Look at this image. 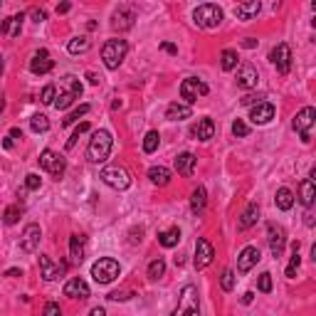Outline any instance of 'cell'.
I'll use <instances>...</instances> for the list:
<instances>
[{"mask_svg":"<svg viewBox=\"0 0 316 316\" xmlns=\"http://www.w3.org/2000/svg\"><path fill=\"white\" fill-rule=\"evenodd\" d=\"M107 299H112V301H126V299H129V292H112Z\"/></svg>","mask_w":316,"mask_h":316,"instance_id":"obj_50","label":"cell"},{"mask_svg":"<svg viewBox=\"0 0 316 316\" xmlns=\"http://www.w3.org/2000/svg\"><path fill=\"white\" fill-rule=\"evenodd\" d=\"M146 274H148V279H153V282H156V279H161V277L166 274V262H163L161 257H158V259H153V262L148 265Z\"/></svg>","mask_w":316,"mask_h":316,"instance_id":"obj_38","label":"cell"},{"mask_svg":"<svg viewBox=\"0 0 316 316\" xmlns=\"http://www.w3.org/2000/svg\"><path fill=\"white\" fill-rule=\"evenodd\" d=\"M304 223H306V225H309V227L314 225V213H311V210H309V213L304 215Z\"/></svg>","mask_w":316,"mask_h":316,"instance_id":"obj_56","label":"cell"},{"mask_svg":"<svg viewBox=\"0 0 316 316\" xmlns=\"http://www.w3.org/2000/svg\"><path fill=\"white\" fill-rule=\"evenodd\" d=\"M20 215H23V205H20V203L10 205V207L3 213V223H5V225H15V223L20 220Z\"/></svg>","mask_w":316,"mask_h":316,"instance_id":"obj_36","label":"cell"},{"mask_svg":"<svg viewBox=\"0 0 316 316\" xmlns=\"http://www.w3.org/2000/svg\"><path fill=\"white\" fill-rule=\"evenodd\" d=\"M40 185H42V178L37 173H27L25 176V188L27 190H40Z\"/></svg>","mask_w":316,"mask_h":316,"instance_id":"obj_45","label":"cell"},{"mask_svg":"<svg viewBox=\"0 0 316 316\" xmlns=\"http://www.w3.org/2000/svg\"><path fill=\"white\" fill-rule=\"evenodd\" d=\"M252 301H254V292H245V294H242V304H245V306L252 304Z\"/></svg>","mask_w":316,"mask_h":316,"instance_id":"obj_54","label":"cell"},{"mask_svg":"<svg viewBox=\"0 0 316 316\" xmlns=\"http://www.w3.org/2000/svg\"><path fill=\"white\" fill-rule=\"evenodd\" d=\"M242 104H245V107H252V104H259V96H254V94H247V96L242 99Z\"/></svg>","mask_w":316,"mask_h":316,"instance_id":"obj_52","label":"cell"},{"mask_svg":"<svg viewBox=\"0 0 316 316\" xmlns=\"http://www.w3.org/2000/svg\"><path fill=\"white\" fill-rule=\"evenodd\" d=\"M119 274H121V267H119V262L112 259V257H101V259H96V262L91 265V277H94L96 284H109Z\"/></svg>","mask_w":316,"mask_h":316,"instance_id":"obj_5","label":"cell"},{"mask_svg":"<svg viewBox=\"0 0 316 316\" xmlns=\"http://www.w3.org/2000/svg\"><path fill=\"white\" fill-rule=\"evenodd\" d=\"M126 52H129V45H126V40H119V37H114V40H107L104 47H101V60H104V67L107 69H119L121 67V62L126 60Z\"/></svg>","mask_w":316,"mask_h":316,"instance_id":"obj_2","label":"cell"},{"mask_svg":"<svg viewBox=\"0 0 316 316\" xmlns=\"http://www.w3.org/2000/svg\"><path fill=\"white\" fill-rule=\"evenodd\" d=\"M148 178L156 185H168L171 183V171L163 168V166H153V168H148Z\"/></svg>","mask_w":316,"mask_h":316,"instance_id":"obj_31","label":"cell"},{"mask_svg":"<svg viewBox=\"0 0 316 316\" xmlns=\"http://www.w3.org/2000/svg\"><path fill=\"white\" fill-rule=\"evenodd\" d=\"M40 272H42V279H45V282H55L57 277H62V274L67 272V262L55 265L47 254H40Z\"/></svg>","mask_w":316,"mask_h":316,"instance_id":"obj_15","label":"cell"},{"mask_svg":"<svg viewBox=\"0 0 316 316\" xmlns=\"http://www.w3.org/2000/svg\"><path fill=\"white\" fill-rule=\"evenodd\" d=\"M267 240H270L272 257H274V259H279V257H282V252H284V245H287V232H284V227L272 223V225L267 227Z\"/></svg>","mask_w":316,"mask_h":316,"instance_id":"obj_13","label":"cell"},{"mask_svg":"<svg viewBox=\"0 0 316 316\" xmlns=\"http://www.w3.org/2000/svg\"><path fill=\"white\" fill-rule=\"evenodd\" d=\"M87 79H89L91 84H99V82H101V77H99V74H94V72H87Z\"/></svg>","mask_w":316,"mask_h":316,"instance_id":"obj_55","label":"cell"},{"mask_svg":"<svg viewBox=\"0 0 316 316\" xmlns=\"http://www.w3.org/2000/svg\"><path fill=\"white\" fill-rule=\"evenodd\" d=\"M274 203H277V207H279V210H292L294 193L289 190V188H279V190H277V198H274Z\"/></svg>","mask_w":316,"mask_h":316,"instance_id":"obj_33","label":"cell"},{"mask_svg":"<svg viewBox=\"0 0 316 316\" xmlns=\"http://www.w3.org/2000/svg\"><path fill=\"white\" fill-rule=\"evenodd\" d=\"M190 116H193V109L188 104H181V101H173L166 109V119L168 121H183V119H190Z\"/></svg>","mask_w":316,"mask_h":316,"instance_id":"obj_24","label":"cell"},{"mask_svg":"<svg viewBox=\"0 0 316 316\" xmlns=\"http://www.w3.org/2000/svg\"><path fill=\"white\" fill-rule=\"evenodd\" d=\"M40 168H45V171H49L52 173V178H62L65 176V168H67V161L62 156H57L55 151H49V148H45L42 153H40Z\"/></svg>","mask_w":316,"mask_h":316,"instance_id":"obj_9","label":"cell"},{"mask_svg":"<svg viewBox=\"0 0 316 316\" xmlns=\"http://www.w3.org/2000/svg\"><path fill=\"white\" fill-rule=\"evenodd\" d=\"M195 161L198 158L193 156V153H181V156L176 158V171L181 173V176H193V168H195Z\"/></svg>","mask_w":316,"mask_h":316,"instance_id":"obj_29","label":"cell"},{"mask_svg":"<svg viewBox=\"0 0 316 316\" xmlns=\"http://www.w3.org/2000/svg\"><path fill=\"white\" fill-rule=\"evenodd\" d=\"M65 296H69V299H87L89 296V284L82 279V277H72L67 284H65Z\"/></svg>","mask_w":316,"mask_h":316,"instance_id":"obj_21","label":"cell"},{"mask_svg":"<svg viewBox=\"0 0 316 316\" xmlns=\"http://www.w3.org/2000/svg\"><path fill=\"white\" fill-rule=\"evenodd\" d=\"M23 23H25V15L23 13H15V15H10L5 23H3V35H8V37H20V32H23Z\"/></svg>","mask_w":316,"mask_h":316,"instance_id":"obj_22","label":"cell"},{"mask_svg":"<svg viewBox=\"0 0 316 316\" xmlns=\"http://www.w3.org/2000/svg\"><path fill=\"white\" fill-rule=\"evenodd\" d=\"M30 15H32V20H35V23H42V20H47V13H45V10H40V8H35Z\"/></svg>","mask_w":316,"mask_h":316,"instance_id":"obj_49","label":"cell"},{"mask_svg":"<svg viewBox=\"0 0 316 316\" xmlns=\"http://www.w3.org/2000/svg\"><path fill=\"white\" fill-rule=\"evenodd\" d=\"M99 178L107 183L109 188H114V190H126V188L131 185V176H129L124 168H119V166H116V168H104Z\"/></svg>","mask_w":316,"mask_h":316,"instance_id":"obj_10","label":"cell"},{"mask_svg":"<svg viewBox=\"0 0 316 316\" xmlns=\"http://www.w3.org/2000/svg\"><path fill=\"white\" fill-rule=\"evenodd\" d=\"M220 60H223V69H225V72H232V69L237 67V62H240V57H237L235 49H225Z\"/></svg>","mask_w":316,"mask_h":316,"instance_id":"obj_39","label":"cell"},{"mask_svg":"<svg viewBox=\"0 0 316 316\" xmlns=\"http://www.w3.org/2000/svg\"><path fill=\"white\" fill-rule=\"evenodd\" d=\"M299 242H294L292 245V259H289V265H287V279H294L296 277V272H299V265H301V254H299Z\"/></svg>","mask_w":316,"mask_h":316,"instance_id":"obj_35","label":"cell"},{"mask_svg":"<svg viewBox=\"0 0 316 316\" xmlns=\"http://www.w3.org/2000/svg\"><path fill=\"white\" fill-rule=\"evenodd\" d=\"M3 109H5V101H3V99H0V114H3Z\"/></svg>","mask_w":316,"mask_h":316,"instance_id":"obj_61","label":"cell"},{"mask_svg":"<svg viewBox=\"0 0 316 316\" xmlns=\"http://www.w3.org/2000/svg\"><path fill=\"white\" fill-rule=\"evenodd\" d=\"M158 242H161L163 247H176V245L181 242V230H178V227H171V230L161 232V235H158Z\"/></svg>","mask_w":316,"mask_h":316,"instance_id":"obj_32","label":"cell"},{"mask_svg":"<svg viewBox=\"0 0 316 316\" xmlns=\"http://www.w3.org/2000/svg\"><path fill=\"white\" fill-rule=\"evenodd\" d=\"M259 10H262V3H259V0H249V3H240V5L235 8V15H237L240 20L247 23V20H252V18L259 13Z\"/></svg>","mask_w":316,"mask_h":316,"instance_id":"obj_26","label":"cell"},{"mask_svg":"<svg viewBox=\"0 0 316 316\" xmlns=\"http://www.w3.org/2000/svg\"><path fill=\"white\" fill-rule=\"evenodd\" d=\"M262 259V254H259V249L257 247H245L242 252H240V257H237V272L240 274H245V272H249L252 267H257V262Z\"/></svg>","mask_w":316,"mask_h":316,"instance_id":"obj_19","label":"cell"},{"mask_svg":"<svg viewBox=\"0 0 316 316\" xmlns=\"http://www.w3.org/2000/svg\"><path fill=\"white\" fill-rule=\"evenodd\" d=\"M205 203H207V193H205L203 185H198V188L193 190V198H190V210H193L195 215H200L205 210Z\"/></svg>","mask_w":316,"mask_h":316,"instance_id":"obj_30","label":"cell"},{"mask_svg":"<svg viewBox=\"0 0 316 316\" xmlns=\"http://www.w3.org/2000/svg\"><path fill=\"white\" fill-rule=\"evenodd\" d=\"M40 237H42V230H40V225H27L23 230V237H20V249L23 252H35L37 249V245H40Z\"/></svg>","mask_w":316,"mask_h":316,"instance_id":"obj_17","label":"cell"},{"mask_svg":"<svg viewBox=\"0 0 316 316\" xmlns=\"http://www.w3.org/2000/svg\"><path fill=\"white\" fill-rule=\"evenodd\" d=\"M220 287H223L225 292H232V289H235V272L232 270L223 272V277H220Z\"/></svg>","mask_w":316,"mask_h":316,"instance_id":"obj_43","label":"cell"},{"mask_svg":"<svg viewBox=\"0 0 316 316\" xmlns=\"http://www.w3.org/2000/svg\"><path fill=\"white\" fill-rule=\"evenodd\" d=\"M42 316H62V309H60V304H55V301L45 304V311H42Z\"/></svg>","mask_w":316,"mask_h":316,"instance_id":"obj_48","label":"cell"},{"mask_svg":"<svg viewBox=\"0 0 316 316\" xmlns=\"http://www.w3.org/2000/svg\"><path fill=\"white\" fill-rule=\"evenodd\" d=\"M314 198H316V183H314V178L309 176V178H304L301 185H299V200H301L304 207H311V205H314Z\"/></svg>","mask_w":316,"mask_h":316,"instance_id":"obj_23","label":"cell"},{"mask_svg":"<svg viewBox=\"0 0 316 316\" xmlns=\"http://www.w3.org/2000/svg\"><path fill=\"white\" fill-rule=\"evenodd\" d=\"M257 79H259L257 67L249 65V62H245V65L240 67V72H237V87H240V89H254V87H257Z\"/></svg>","mask_w":316,"mask_h":316,"instance_id":"obj_20","label":"cell"},{"mask_svg":"<svg viewBox=\"0 0 316 316\" xmlns=\"http://www.w3.org/2000/svg\"><path fill=\"white\" fill-rule=\"evenodd\" d=\"M193 136H195L198 141H210V138L215 136V124H213V119H200V121L193 126Z\"/></svg>","mask_w":316,"mask_h":316,"instance_id":"obj_27","label":"cell"},{"mask_svg":"<svg viewBox=\"0 0 316 316\" xmlns=\"http://www.w3.org/2000/svg\"><path fill=\"white\" fill-rule=\"evenodd\" d=\"M84 242H87V237H82V235L69 237V257L74 265H82V259H84Z\"/></svg>","mask_w":316,"mask_h":316,"instance_id":"obj_25","label":"cell"},{"mask_svg":"<svg viewBox=\"0 0 316 316\" xmlns=\"http://www.w3.org/2000/svg\"><path fill=\"white\" fill-rule=\"evenodd\" d=\"M242 45L247 47V49H252V47H257V40H252V37H247V40H245Z\"/></svg>","mask_w":316,"mask_h":316,"instance_id":"obj_59","label":"cell"},{"mask_svg":"<svg viewBox=\"0 0 316 316\" xmlns=\"http://www.w3.org/2000/svg\"><path fill=\"white\" fill-rule=\"evenodd\" d=\"M10 138H23V131L15 126V129H10Z\"/></svg>","mask_w":316,"mask_h":316,"instance_id":"obj_58","label":"cell"},{"mask_svg":"<svg viewBox=\"0 0 316 316\" xmlns=\"http://www.w3.org/2000/svg\"><path fill=\"white\" fill-rule=\"evenodd\" d=\"M158 143H161V134H158V131H148L146 138H143V151H146V153H153L158 148Z\"/></svg>","mask_w":316,"mask_h":316,"instance_id":"obj_40","label":"cell"},{"mask_svg":"<svg viewBox=\"0 0 316 316\" xmlns=\"http://www.w3.org/2000/svg\"><path fill=\"white\" fill-rule=\"evenodd\" d=\"M161 49H166L168 55H178V47L173 45V42H161Z\"/></svg>","mask_w":316,"mask_h":316,"instance_id":"obj_51","label":"cell"},{"mask_svg":"<svg viewBox=\"0 0 316 316\" xmlns=\"http://www.w3.org/2000/svg\"><path fill=\"white\" fill-rule=\"evenodd\" d=\"M0 77H3V55H0Z\"/></svg>","mask_w":316,"mask_h":316,"instance_id":"obj_62","label":"cell"},{"mask_svg":"<svg viewBox=\"0 0 316 316\" xmlns=\"http://www.w3.org/2000/svg\"><path fill=\"white\" fill-rule=\"evenodd\" d=\"M89 109H91L89 104H82V107H77V109H74L72 114H67V119L62 121V126H72V124H74V121H79L84 114H89Z\"/></svg>","mask_w":316,"mask_h":316,"instance_id":"obj_41","label":"cell"},{"mask_svg":"<svg viewBox=\"0 0 316 316\" xmlns=\"http://www.w3.org/2000/svg\"><path fill=\"white\" fill-rule=\"evenodd\" d=\"M171 316H200V296H198V287L185 284L181 289V304Z\"/></svg>","mask_w":316,"mask_h":316,"instance_id":"obj_4","label":"cell"},{"mask_svg":"<svg viewBox=\"0 0 316 316\" xmlns=\"http://www.w3.org/2000/svg\"><path fill=\"white\" fill-rule=\"evenodd\" d=\"M257 220H259V205L249 203L247 207H245V213H242V218H240L237 227H240V230H249L252 225H257Z\"/></svg>","mask_w":316,"mask_h":316,"instance_id":"obj_28","label":"cell"},{"mask_svg":"<svg viewBox=\"0 0 316 316\" xmlns=\"http://www.w3.org/2000/svg\"><path fill=\"white\" fill-rule=\"evenodd\" d=\"M69 8H72V3H60V5H57V15H65V13H69Z\"/></svg>","mask_w":316,"mask_h":316,"instance_id":"obj_53","label":"cell"},{"mask_svg":"<svg viewBox=\"0 0 316 316\" xmlns=\"http://www.w3.org/2000/svg\"><path fill=\"white\" fill-rule=\"evenodd\" d=\"M65 84L69 87V91H62V94L55 99V107H57V109H62V112L69 109V107H72V104L82 96V91H84V89H82V84H79V79H77V77H72V74L65 77Z\"/></svg>","mask_w":316,"mask_h":316,"instance_id":"obj_7","label":"cell"},{"mask_svg":"<svg viewBox=\"0 0 316 316\" xmlns=\"http://www.w3.org/2000/svg\"><path fill=\"white\" fill-rule=\"evenodd\" d=\"M213 259H215V247L205 240V237H198V242H195V270H205V267H210L213 265Z\"/></svg>","mask_w":316,"mask_h":316,"instance_id":"obj_14","label":"cell"},{"mask_svg":"<svg viewBox=\"0 0 316 316\" xmlns=\"http://www.w3.org/2000/svg\"><path fill=\"white\" fill-rule=\"evenodd\" d=\"M314 124H316V109L314 107H304L301 112L294 116V121H292L294 131L299 134V138H301L304 143L311 141V126H314Z\"/></svg>","mask_w":316,"mask_h":316,"instance_id":"obj_6","label":"cell"},{"mask_svg":"<svg viewBox=\"0 0 316 316\" xmlns=\"http://www.w3.org/2000/svg\"><path fill=\"white\" fill-rule=\"evenodd\" d=\"M134 20H136V10L131 5H121L116 13L112 15V27L116 32H126L134 27Z\"/></svg>","mask_w":316,"mask_h":316,"instance_id":"obj_12","label":"cell"},{"mask_svg":"<svg viewBox=\"0 0 316 316\" xmlns=\"http://www.w3.org/2000/svg\"><path fill=\"white\" fill-rule=\"evenodd\" d=\"M232 134L242 138V136H247V134H249V126L245 124V121H242V119H235V124H232Z\"/></svg>","mask_w":316,"mask_h":316,"instance_id":"obj_47","label":"cell"},{"mask_svg":"<svg viewBox=\"0 0 316 316\" xmlns=\"http://www.w3.org/2000/svg\"><path fill=\"white\" fill-rule=\"evenodd\" d=\"M91 47V40L87 37V35H79V37H74V40H69V55H82V52H87Z\"/></svg>","mask_w":316,"mask_h":316,"instance_id":"obj_34","label":"cell"},{"mask_svg":"<svg viewBox=\"0 0 316 316\" xmlns=\"http://www.w3.org/2000/svg\"><path fill=\"white\" fill-rule=\"evenodd\" d=\"M20 274H23V272H20V270H15V267H13V270H8V272H5V277H20Z\"/></svg>","mask_w":316,"mask_h":316,"instance_id":"obj_60","label":"cell"},{"mask_svg":"<svg viewBox=\"0 0 316 316\" xmlns=\"http://www.w3.org/2000/svg\"><path fill=\"white\" fill-rule=\"evenodd\" d=\"M89 316H107V311H104L101 306H96V309H91L89 311Z\"/></svg>","mask_w":316,"mask_h":316,"instance_id":"obj_57","label":"cell"},{"mask_svg":"<svg viewBox=\"0 0 316 316\" xmlns=\"http://www.w3.org/2000/svg\"><path fill=\"white\" fill-rule=\"evenodd\" d=\"M87 131H89V124H87V121H82V124H79V126L74 129V134L69 136V141H67V151H72V148L77 146V138H79L82 134H87Z\"/></svg>","mask_w":316,"mask_h":316,"instance_id":"obj_42","label":"cell"},{"mask_svg":"<svg viewBox=\"0 0 316 316\" xmlns=\"http://www.w3.org/2000/svg\"><path fill=\"white\" fill-rule=\"evenodd\" d=\"M112 146H114V138L107 129H99L94 131V136L89 138V148H87V156H89L91 163H104L109 153H112Z\"/></svg>","mask_w":316,"mask_h":316,"instance_id":"obj_1","label":"cell"},{"mask_svg":"<svg viewBox=\"0 0 316 316\" xmlns=\"http://www.w3.org/2000/svg\"><path fill=\"white\" fill-rule=\"evenodd\" d=\"M207 91H210V87L205 84L203 79H198V77H188V79L181 82V96L185 99L188 107H190L193 101H198V96H205Z\"/></svg>","mask_w":316,"mask_h":316,"instance_id":"obj_8","label":"cell"},{"mask_svg":"<svg viewBox=\"0 0 316 316\" xmlns=\"http://www.w3.org/2000/svg\"><path fill=\"white\" fill-rule=\"evenodd\" d=\"M193 23L198 27H205V30H213L223 23V8L220 5H213V3H205V5H198L193 10Z\"/></svg>","mask_w":316,"mask_h":316,"instance_id":"obj_3","label":"cell"},{"mask_svg":"<svg viewBox=\"0 0 316 316\" xmlns=\"http://www.w3.org/2000/svg\"><path fill=\"white\" fill-rule=\"evenodd\" d=\"M55 99H57V87L55 84H47L42 94H40V101L42 104H55Z\"/></svg>","mask_w":316,"mask_h":316,"instance_id":"obj_44","label":"cell"},{"mask_svg":"<svg viewBox=\"0 0 316 316\" xmlns=\"http://www.w3.org/2000/svg\"><path fill=\"white\" fill-rule=\"evenodd\" d=\"M270 60L279 74H289V69H292V47L287 45V42H279L270 52Z\"/></svg>","mask_w":316,"mask_h":316,"instance_id":"obj_11","label":"cell"},{"mask_svg":"<svg viewBox=\"0 0 316 316\" xmlns=\"http://www.w3.org/2000/svg\"><path fill=\"white\" fill-rule=\"evenodd\" d=\"M274 104L270 101H259L257 107H252V112H249V121L252 124H257V126H265V124H270L272 119H274Z\"/></svg>","mask_w":316,"mask_h":316,"instance_id":"obj_16","label":"cell"},{"mask_svg":"<svg viewBox=\"0 0 316 316\" xmlns=\"http://www.w3.org/2000/svg\"><path fill=\"white\" fill-rule=\"evenodd\" d=\"M259 292L262 294L272 292V274L270 272H262V274H259Z\"/></svg>","mask_w":316,"mask_h":316,"instance_id":"obj_46","label":"cell"},{"mask_svg":"<svg viewBox=\"0 0 316 316\" xmlns=\"http://www.w3.org/2000/svg\"><path fill=\"white\" fill-rule=\"evenodd\" d=\"M52 67H55V60L49 57L47 49L35 52L32 60H30V72H32V74H47V72H52Z\"/></svg>","mask_w":316,"mask_h":316,"instance_id":"obj_18","label":"cell"},{"mask_svg":"<svg viewBox=\"0 0 316 316\" xmlns=\"http://www.w3.org/2000/svg\"><path fill=\"white\" fill-rule=\"evenodd\" d=\"M30 129H32L35 134H45L47 129H49V119H47L45 114H35V116L30 119Z\"/></svg>","mask_w":316,"mask_h":316,"instance_id":"obj_37","label":"cell"}]
</instances>
